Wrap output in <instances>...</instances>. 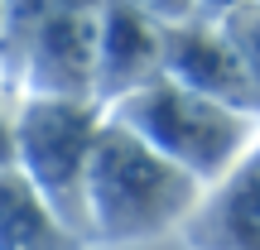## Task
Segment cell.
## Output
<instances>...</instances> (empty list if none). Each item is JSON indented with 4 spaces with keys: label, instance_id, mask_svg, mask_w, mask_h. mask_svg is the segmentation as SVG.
<instances>
[{
    "label": "cell",
    "instance_id": "cell-14",
    "mask_svg": "<svg viewBox=\"0 0 260 250\" xmlns=\"http://www.w3.org/2000/svg\"><path fill=\"white\" fill-rule=\"evenodd\" d=\"M0 111H15V101H10V92H5V82H0Z\"/></svg>",
    "mask_w": 260,
    "mask_h": 250
},
{
    "label": "cell",
    "instance_id": "cell-3",
    "mask_svg": "<svg viewBox=\"0 0 260 250\" xmlns=\"http://www.w3.org/2000/svg\"><path fill=\"white\" fill-rule=\"evenodd\" d=\"M10 116H15V168L87 241L82 178H87L92 145L106 125V106L73 101V96H19Z\"/></svg>",
    "mask_w": 260,
    "mask_h": 250
},
{
    "label": "cell",
    "instance_id": "cell-8",
    "mask_svg": "<svg viewBox=\"0 0 260 250\" xmlns=\"http://www.w3.org/2000/svg\"><path fill=\"white\" fill-rule=\"evenodd\" d=\"M0 250H87L15 164L0 168Z\"/></svg>",
    "mask_w": 260,
    "mask_h": 250
},
{
    "label": "cell",
    "instance_id": "cell-16",
    "mask_svg": "<svg viewBox=\"0 0 260 250\" xmlns=\"http://www.w3.org/2000/svg\"><path fill=\"white\" fill-rule=\"evenodd\" d=\"M251 159H255V164H260V139H255V154H251Z\"/></svg>",
    "mask_w": 260,
    "mask_h": 250
},
{
    "label": "cell",
    "instance_id": "cell-10",
    "mask_svg": "<svg viewBox=\"0 0 260 250\" xmlns=\"http://www.w3.org/2000/svg\"><path fill=\"white\" fill-rule=\"evenodd\" d=\"M217 24H222L226 39H232V48L241 53L246 77H251V92H255V106H260V0H246V5L226 10Z\"/></svg>",
    "mask_w": 260,
    "mask_h": 250
},
{
    "label": "cell",
    "instance_id": "cell-4",
    "mask_svg": "<svg viewBox=\"0 0 260 250\" xmlns=\"http://www.w3.org/2000/svg\"><path fill=\"white\" fill-rule=\"evenodd\" d=\"M96 39H102V5L58 15L29 39L19 53L10 96H73L96 101Z\"/></svg>",
    "mask_w": 260,
    "mask_h": 250
},
{
    "label": "cell",
    "instance_id": "cell-11",
    "mask_svg": "<svg viewBox=\"0 0 260 250\" xmlns=\"http://www.w3.org/2000/svg\"><path fill=\"white\" fill-rule=\"evenodd\" d=\"M121 5L140 10V15H149V19H159V24H183V19L198 15L193 0H121Z\"/></svg>",
    "mask_w": 260,
    "mask_h": 250
},
{
    "label": "cell",
    "instance_id": "cell-1",
    "mask_svg": "<svg viewBox=\"0 0 260 250\" xmlns=\"http://www.w3.org/2000/svg\"><path fill=\"white\" fill-rule=\"evenodd\" d=\"M207 188L159 149H149L135 130L106 116L87 159L82 207H87V245H130L154 241L169 226H183L198 212Z\"/></svg>",
    "mask_w": 260,
    "mask_h": 250
},
{
    "label": "cell",
    "instance_id": "cell-6",
    "mask_svg": "<svg viewBox=\"0 0 260 250\" xmlns=\"http://www.w3.org/2000/svg\"><path fill=\"white\" fill-rule=\"evenodd\" d=\"M164 29L121 0H102V39H96V101L111 111L130 92L164 77Z\"/></svg>",
    "mask_w": 260,
    "mask_h": 250
},
{
    "label": "cell",
    "instance_id": "cell-2",
    "mask_svg": "<svg viewBox=\"0 0 260 250\" xmlns=\"http://www.w3.org/2000/svg\"><path fill=\"white\" fill-rule=\"evenodd\" d=\"M106 116L121 121L125 130H135L149 149H159L169 164L193 173L203 188L226 183L255 154V139H260V116L207 101V96L188 92L169 77H154L149 87L130 92Z\"/></svg>",
    "mask_w": 260,
    "mask_h": 250
},
{
    "label": "cell",
    "instance_id": "cell-7",
    "mask_svg": "<svg viewBox=\"0 0 260 250\" xmlns=\"http://www.w3.org/2000/svg\"><path fill=\"white\" fill-rule=\"evenodd\" d=\"M188 250H260V164L246 159L226 183L207 188L183 222Z\"/></svg>",
    "mask_w": 260,
    "mask_h": 250
},
{
    "label": "cell",
    "instance_id": "cell-9",
    "mask_svg": "<svg viewBox=\"0 0 260 250\" xmlns=\"http://www.w3.org/2000/svg\"><path fill=\"white\" fill-rule=\"evenodd\" d=\"M102 0H5V29H0V82L10 92V77H15L19 53L29 48V39L58 15H73V10H92ZM15 101V96H10Z\"/></svg>",
    "mask_w": 260,
    "mask_h": 250
},
{
    "label": "cell",
    "instance_id": "cell-13",
    "mask_svg": "<svg viewBox=\"0 0 260 250\" xmlns=\"http://www.w3.org/2000/svg\"><path fill=\"white\" fill-rule=\"evenodd\" d=\"M193 5H198V15H203V19H222L226 10L246 5V0H193Z\"/></svg>",
    "mask_w": 260,
    "mask_h": 250
},
{
    "label": "cell",
    "instance_id": "cell-5",
    "mask_svg": "<svg viewBox=\"0 0 260 250\" xmlns=\"http://www.w3.org/2000/svg\"><path fill=\"white\" fill-rule=\"evenodd\" d=\"M164 77L188 87V92H198V96H207V101H222L232 111L260 116L251 77H246V63L232 48V39L222 34L217 19L193 15L183 24L164 29Z\"/></svg>",
    "mask_w": 260,
    "mask_h": 250
},
{
    "label": "cell",
    "instance_id": "cell-15",
    "mask_svg": "<svg viewBox=\"0 0 260 250\" xmlns=\"http://www.w3.org/2000/svg\"><path fill=\"white\" fill-rule=\"evenodd\" d=\"M0 29H5V0H0Z\"/></svg>",
    "mask_w": 260,
    "mask_h": 250
},
{
    "label": "cell",
    "instance_id": "cell-12",
    "mask_svg": "<svg viewBox=\"0 0 260 250\" xmlns=\"http://www.w3.org/2000/svg\"><path fill=\"white\" fill-rule=\"evenodd\" d=\"M15 164V116L0 111V168Z\"/></svg>",
    "mask_w": 260,
    "mask_h": 250
}]
</instances>
